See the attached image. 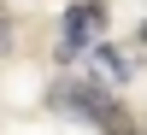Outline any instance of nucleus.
Listing matches in <instances>:
<instances>
[{"label":"nucleus","mask_w":147,"mask_h":135,"mask_svg":"<svg viewBox=\"0 0 147 135\" xmlns=\"http://www.w3.org/2000/svg\"><path fill=\"white\" fill-rule=\"evenodd\" d=\"M47 100H53V112L88 118V124H100L106 135H129V112L118 106V94H112V88H100V82H88V77H71V82H59Z\"/></svg>","instance_id":"f257e3e1"},{"label":"nucleus","mask_w":147,"mask_h":135,"mask_svg":"<svg viewBox=\"0 0 147 135\" xmlns=\"http://www.w3.org/2000/svg\"><path fill=\"white\" fill-rule=\"evenodd\" d=\"M88 59H94L88 82H100V88H118V82H129V71H136V53H124V47H112V41H100Z\"/></svg>","instance_id":"7ed1b4c3"},{"label":"nucleus","mask_w":147,"mask_h":135,"mask_svg":"<svg viewBox=\"0 0 147 135\" xmlns=\"http://www.w3.org/2000/svg\"><path fill=\"white\" fill-rule=\"evenodd\" d=\"M106 41V6L100 0H77L59 24V59H88Z\"/></svg>","instance_id":"f03ea898"},{"label":"nucleus","mask_w":147,"mask_h":135,"mask_svg":"<svg viewBox=\"0 0 147 135\" xmlns=\"http://www.w3.org/2000/svg\"><path fill=\"white\" fill-rule=\"evenodd\" d=\"M141 47H147V24H141Z\"/></svg>","instance_id":"20e7f679"}]
</instances>
